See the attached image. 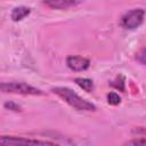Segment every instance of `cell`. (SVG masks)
<instances>
[{
    "instance_id": "cell-5",
    "label": "cell",
    "mask_w": 146,
    "mask_h": 146,
    "mask_svg": "<svg viewBox=\"0 0 146 146\" xmlns=\"http://www.w3.org/2000/svg\"><path fill=\"white\" fill-rule=\"evenodd\" d=\"M66 65L71 71L74 72H82L89 68L90 60L83 56L78 55H71L66 58Z\"/></svg>"
},
{
    "instance_id": "cell-11",
    "label": "cell",
    "mask_w": 146,
    "mask_h": 146,
    "mask_svg": "<svg viewBox=\"0 0 146 146\" xmlns=\"http://www.w3.org/2000/svg\"><path fill=\"white\" fill-rule=\"evenodd\" d=\"M135 58H136L140 64H143V65L146 66V48H141V49H139V50L136 52Z\"/></svg>"
},
{
    "instance_id": "cell-4",
    "label": "cell",
    "mask_w": 146,
    "mask_h": 146,
    "mask_svg": "<svg viewBox=\"0 0 146 146\" xmlns=\"http://www.w3.org/2000/svg\"><path fill=\"white\" fill-rule=\"evenodd\" d=\"M0 144L2 145H52L54 143L47 141V140H39V139H30V138H24V137H14V136H2L0 138Z\"/></svg>"
},
{
    "instance_id": "cell-9",
    "label": "cell",
    "mask_w": 146,
    "mask_h": 146,
    "mask_svg": "<svg viewBox=\"0 0 146 146\" xmlns=\"http://www.w3.org/2000/svg\"><path fill=\"white\" fill-rule=\"evenodd\" d=\"M106 99H107V103L112 106H117L120 103H121V97L119 96V94H116L115 91H111L107 94L106 96Z\"/></svg>"
},
{
    "instance_id": "cell-8",
    "label": "cell",
    "mask_w": 146,
    "mask_h": 146,
    "mask_svg": "<svg viewBox=\"0 0 146 146\" xmlns=\"http://www.w3.org/2000/svg\"><path fill=\"white\" fill-rule=\"evenodd\" d=\"M74 82H75L81 89H83L86 92H91V91H94V82H92V80H90V79H87V78H75V79H74Z\"/></svg>"
},
{
    "instance_id": "cell-14",
    "label": "cell",
    "mask_w": 146,
    "mask_h": 146,
    "mask_svg": "<svg viewBox=\"0 0 146 146\" xmlns=\"http://www.w3.org/2000/svg\"><path fill=\"white\" fill-rule=\"evenodd\" d=\"M145 133H146V131H145Z\"/></svg>"
},
{
    "instance_id": "cell-6",
    "label": "cell",
    "mask_w": 146,
    "mask_h": 146,
    "mask_svg": "<svg viewBox=\"0 0 146 146\" xmlns=\"http://www.w3.org/2000/svg\"><path fill=\"white\" fill-rule=\"evenodd\" d=\"M80 3V0H43V5H46L50 9L65 10L68 8H73Z\"/></svg>"
},
{
    "instance_id": "cell-7",
    "label": "cell",
    "mask_w": 146,
    "mask_h": 146,
    "mask_svg": "<svg viewBox=\"0 0 146 146\" xmlns=\"http://www.w3.org/2000/svg\"><path fill=\"white\" fill-rule=\"evenodd\" d=\"M31 14V9L29 7H25V6H18V7H15L11 13H10V18L14 21V22H19L22 19H24L26 16H29Z\"/></svg>"
},
{
    "instance_id": "cell-1",
    "label": "cell",
    "mask_w": 146,
    "mask_h": 146,
    "mask_svg": "<svg viewBox=\"0 0 146 146\" xmlns=\"http://www.w3.org/2000/svg\"><path fill=\"white\" fill-rule=\"evenodd\" d=\"M52 94L58 96L63 102L70 105L72 108L76 111H84V112H95L97 107L91 102L80 97L75 91L66 87H55L50 90Z\"/></svg>"
},
{
    "instance_id": "cell-10",
    "label": "cell",
    "mask_w": 146,
    "mask_h": 146,
    "mask_svg": "<svg viewBox=\"0 0 146 146\" xmlns=\"http://www.w3.org/2000/svg\"><path fill=\"white\" fill-rule=\"evenodd\" d=\"M112 87H114L115 89H119L120 91H123L125 90V82H124V78L123 76H117L115 80H113L111 83H110Z\"/></svg>"
},
{
    "instance_id": "cell-2",
    "label": "cell",
    "mask_w": 146,
    "mask_h": 146,
    "mask_svg": "<svg viewBox=\"0 0 146 146\" xmlns=\"http://www.w3.org/2000/svg\"><path fill=\"white\" fill-rule=\"evenodd\" d=\"M1 91L6 94H17V95H30V96H41L43 91L39 88H35L26 82H2Z\"/></svg>"
},
{
    "instance_id": "cell-13",
    "label": "cell",
    "mask_w": 146,
    "mask_h": 146,
    "mask_svg": "<svg viewBox=\"0 0 146 146\" xmlns=\"http://www.w3.org/2000/svg\"><path fill=\"white\" fill-rule=\"evenodd\" d=\"M125 145H146V138H140V139H132L125 143Z\"/></svg>"
},
{
    "instance_id": "cell-12",
    "label": "cell",
    "mask_w": 146,
    "mask_h": 146,
    "mask_svg": "<svg viewBox=\"0 0 146 146\" xmlns=\"http://www.w3.org/2000/svg\"><path fill=\"white\" fill-rule=\"evenodd\" d=\"M5 107L8 108V110H11V111H15V112H21L22 108L19 105L13 103V102H9V103H5Z\"/></svg>"
},
{
    "instance_id": "cell-3",
    "label": "cell",
    "mask_w": 146,
    "mask_h": 146,
    "mask_svg": "<svg viewBox=\"0 0 146 146\" xmlns=\"http://www.w3.org/2000/svg\"><path fill=\"white\" fill-rule=\"evenodd\" d=\"M145 9L143 8H135L129 10L128 13H125L122 17H121V26L128 30H135L137 27H139L145 18Z\"/></svg>"
}]
</instances>
